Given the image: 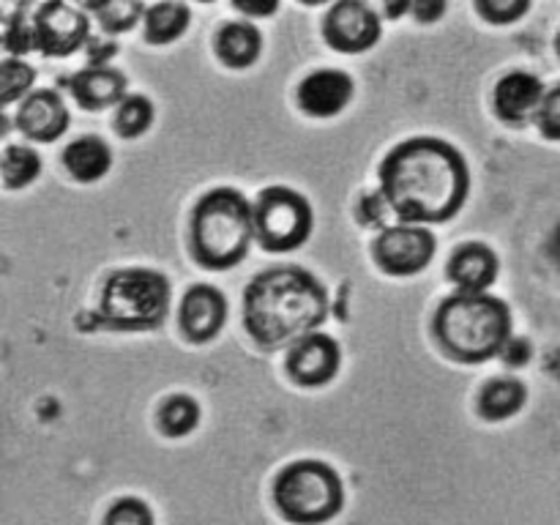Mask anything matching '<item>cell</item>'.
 <instances>
[{"label": "cell", "instance_id": "15", "mask_svg": "<svg viewBox=\"0 0 560 525\" xmlns=\"http://www.w3.org/2000/svg\"><path fill=\"white\" fill-rule=\"evenodd\" d=\"M71 115L55 91H36L25 96L16 113V129L33 142H55L66 135Z\"/></svg>", "mask_w": 560, "mask_h": 525}, {"label": "cell", "instance_id": "5", "mask_svg": "<svg viewBox=\"0 0 560 525\" xmlns=\"http://www.w3.org/2000/svg\"><path fill=\"white\" fill-rule=\"evenodd\" d=\"M170 282L151 268H124L104 282L98 320L115 331H153L167 320Z\"/></svg>", "mask_w": 560, "mask_h": 525}, {"label": "cell", "instance_id": "18", "mask_svg": "<svg viewBox=\"0 0 560 525\" xmlns=\"http://www.w3.org/2000/svg\"><path fill=\"white\" fill-rule=\"evenodd\" d=\"M63 167L80 184L102 180L113 167V151L107 140L96 135H82L63 151Z\"/></svg>", "mask_w": 560, "mask_h": 525}, {"label": "cell", "instance_id": "25", "mask_svg": "<svg viewBox=\"0 0 560 525\" xmlns=\"http://www.w3.org/2000/svg\"><path fill=\"white\" fill-rule=\"evenodd\" d=\"M115 126H118L120 137H142L153 126V104L145 96H124L118 104V115H115Z\"/></svg>", "mask_w": 560, "mask_h": 525}, {"label": "cell", "instance_id": "10", "mask_svg": "<svg viewBox=\"0 0 560 525\" xmlns=\"http://www.w3.org/2000/svg\"><path fill=\"white\" fill-rule=\"evenodd\" d=\"M383 22L375 14V9L361 0H342L331 5L323 22V36L337 52L359 55L375 47L381 42Z\"/></svg>", "mask_w": 560, "mask_h": 525}, {"label": "cell", "instance_id": "7", "mask_svg": "<svg viewBox=\"0 0 560 525\" xmlns=\"http://www.w3.org/2000/svg\"><path fill=\"white\" fill-rule=\"evenodd\" d=\"M255 241L268 252H293L310 241L315 211L301 191L290 186H268L252 206Z\"/></svg>", "mask_w": 560, "mask_h": 525}, {"label": "cell", "instance_id": "22", "mask_svg": "<svg viewBox=\"0 0 560 525\" xmlns=\"http://www.w3.org/2000/svg\"><path fill=\"white\" fill-rule=\"evenodd\" d=\"M42 175V156L27 145H9L0 153V178L9 189H25Z\"/></svg>", "mask_w": 560, "mask_h": 525}, {"label": "cell", "instance_id": "9", "mask_svg": "<svg viewBox=\"0 0 560 525\" xmlns=\"http://www.w3.org/2000/svg\"><path fill=\"white\" fill-rule=\"evenodd\" d=\"M438 252L435 235L419 224H394L375 241V260L392 277H413L432 262Z\"/></svg>", "mask_w": 560, "mask_h": 525}, {"label": "cell", "instance_id": "24", "mask_svg": "<svg viewBox=\"0 0 560 525\" xmlns=\"http://www.w3.org/2000/svg\"><path fill=\"white\" fill-rule=\"evenodd\" d=\"M36 69L20 58L0 60V104H14L31 96Z\"/></svg>", "mask_w": 560, "mask_h": 525}, {"label": "cell", "instance_id": "33", "mask_svg": "<svg viewBox=\"0 0 560 525\" xmlns=\"http://www.w3.org/2000/svg\"><path fill=\"white\" fill-rule=\"evenodd\" d=\"M235 9L244 11V14H249V16H268L279 9V3L277 0H273V3H246V0H238V3H235Z\"/></svg>", "mask_w": 560, "mask_h": 525}, {"label": "cell", "instance_id": "29", "mask_svg": "<svg viewBox=\"0 0 560 525\" xmlns=\"http://www.w3.org/2000/svg\"><path fill=\"white\" fill-rule=\"evenodd\" d=\"M536 124H539V129L545 131L550 140H558L560 137V91L558 88H552V91L545 93V98H541L539 104V113H536Z\"/></svg>", "mask_w": 560, "mask_h": 525}, {"label": "cell", "instance_id": "34", "mask_svg": "<svg viewBox=\"0 0 560 525\" xmlns=\"http://www.w3.org/2000/svg\"><path fill=\"white\" fill-rule=\"evenodd\" d=\"M5 131H9V118H5V115L0 113V137H3Z\"/></svg>", "mask_w": 560, "mask_h": 525}, {"label": "cell", "instance_id": "27", "mask_svg": "<svg viewBox=\"0 0 560 525\" xmlns=\"http://www.w3.org/2000/svg\"><path fill=\"white\" fill-rule=\"evenodd\" d=\"M104 525H153V512L140 498H120L109 506Z\"/></svg>", "mask_w": 560, "mask_h": 525}, {"label": "cell", "instance_id": "17", "mask_svg": "<svg viewBox=\"0 0 560 525\" xmlns=\"http://www.w3.org/2000/svg\"><path fill=\"white\" fill-rule=\"evenodd\" d=\"M71 93L82 109L96 113V109L120 104V98L126 96V77L109 66H93L71 80Z\"/></svg>", "mask_w": 560, "mask_h": 525}, {"label": "cell", "instance_id": "20", "mask_svg": "<svg viewBox=\"0 0 560 525\" xmlns=\"http://www.w3.org/2000/svg\"><path fill=\"white\" fill-rule=\"evenodd\" d=\"M525 399H528V388L517 377H495L481 388L479 397V413L487 421H503L512 419L517 410H523Z\"/></svg>", "mask_w": 560, "mask_h": 525}, {"label": "cell", "instance_id": "12", "mask_svg": "<svg viewBox=\"0 0 560 525\" xmlns=\"http://www.w3.org/2000/svg\"><path fill=\"white\" fill-rule=\"evenodd\" d=\"M353 80L348 71L317 69L306 74L299 85V107L312 118H334L353 98Z\"/></svg>", "mask_w": 560, "mask_h": 525}, {"label": "cell", "instance_id": "4", "mask_svg": "<svg viewBox=\"0 0 560 525\" xmlns=\"http://www.w3.org/2000/svg\"><path fill=\"white\" fill-rule=\"evenodd\" d=\"M255 241L252 202L238 189L206 191L191 211V252L202 268L224 271L238 266Z\"/></svg>", "mask_w": 560, "mask_h": 525}, {"label": "cell", "instance_id": "32", "mask_svg": "<svg viewBox=\"0 0 560 525\" xmlns=\"http://www.w3.org/2000/svg\"><path fill=\"white\" fill-rule=\"evenodd\" d=\"M410 11H413L419 22H435L446 14V3H441V0L427 3V0H421V3H410Z\"/></svg>", "mask_w": 560, "mask_h": 525}, {"label": "cell", "instance_id": "26", "mask_svg": "<svg viewBox=\"0 0 560 525\" xmlns=\"http://www.w3.org/2000/svg\"><path fill=\"white\" fill-rule=\"evenodd\" d=\"M88 9L96 14V20L102 22L107 33L131 31L140 22V16L145 14L142 3H137V0H107V3H91Z\"/></svg>", "mask_w": 560, "mask_h": 525}, {"label": "cell", "instance_id": "2", "mask_svg": "<svg viewBox=\"0 0 560 525\" xmlns=\"http://www.w3.org/2000/svg\"><path fill=\"white\" fill-rule=\"evenodd\" d=\"M328 293L315 273L299 266L257 273L244 293V326L260 348L277 350L320 331Z\"/></svg>", "mask_w": 560, "mask_h": 525}, {"label": "cell", "instance_id": "16", "mask_svg": "<svg viewBox=\"0 0 560 525\" xmlns=\"http://www.w3.org/2000/svg\"><path fill=\"white\" fill-rule=\"evenodd\" d=\"M498 255L479 241L463 244L448 260V277L454 279L459 293H487V288L498 279Z\"/></svg>", "mask_w": 560, "mask_h": 525}, {"label": "cell", "instance_id": "23", "mask_svg": "<svg viewBox=\"0 0 560 525\" xmlns=\"http://www.w3.org/2000/svg\"><path fill=\"white\" fill-rule=\"evenodd\" d=\"M197 424H200V405L189 394H175L159 410V427L170 438L189 435Z\"/></svg>", "mask_w": 560, "mask_h": 525}, {"label": "cell", "instance_id": "28", "mask_svg": "<svg viewBox=\"0 0 560 525\" xmlns=\"http://www.w3.org/2000/svg\"><path fill=\"white\" fill-rule=\"evenodd\" d=\"M530 9L528 0H479V14L487 16L495 25L517 22Z\"/></svg>", "mask_w": 560, "mask_h": 525}, {"label": "cell", "instance_id": "19", "mask_svg": "<svg viewBox=\"0 0 560 525\" xmlns=\"http://www.w3.org/2000/svg\"><path fill=\"white\" fill-rule=\"evenodd\" d=\"M213 47H217L219 60L224 66H230V69H246V66H252L260 58L262 33L249 20L228 22V25L219 27L217 38H213Z\"/></svg>", "mask_w": 560, "mask_h": 525}, {"label": "cell", "instance_id": "11", "mask_svg": "<svg viewBox=\"0 0 560 525\" xmlns=\"http://www.w3.org/2000/svg\"><path fill=\"white\" fill-rule=\"evenodd\" d=\"M339 364H342V350H339L337 339L328 334L315 331L290 345L288 372L301 386H326L337 377Z\"/></svg>", "mask_w": 560, "mask_h": 525}, {"label": "cell", "instance_id": "3", "mask_svg": "<svg viewBox=\"0 0 560 525\" xmlns=\"http://www.w3.org/2000/svg\"><path fill=\"white\" fill-rule=\"evenodd\" d=\"M432 328L448 355L463 364H481L501 355L512 339V312L506 301L490 293H457L443 301Z\"/></svg>", "mask_w": 560, "mask_h": 525}, {"label": "cell", "instance_id": "30", "mask_svg": "<svg viewBox=\"0 0 560 525\" xmlns=\"http://www.w3.org/2000/svg\"><path fill=\"white\" fill-rule=\"evenodd\" d=\"M386 213H388V206L381 195H366L364 200H361V208H359L361 224H383Z\"/></svg>", "mask_w": 560, "mask_h": 525}, {"label": "cell", "instance_id": "1", "mask_svg": "<svg viewBox=\"0 0 560 525\" xmlns=\"http://www.w3.org/2000/svg\"><path fill=\"white\" fill-rule=\"evenodd\" d=\"M468 191V159L438 137H413L381 164V197L402 224L448 222L463 211Z\"/></svg>", "mask_w": 560, "mask_h": 525}, {"label": "cell", "instance_id": "13", "mask_svg": "<svg viewBox=\"0 0 560 525\" xmlns=\"http://www.w3.org/2000/svg\"><path fill=\"white\" fill-rule=\"evenodd\" d=\"M224 320H228V299L222 290L213 284L189 288L184 304H180V328H184L186 339L197 345L211 342L222 331Z\"/></svg>", "mask_w": 560, "mask_h": 525}, {"label": "cell", "instance_id": "14", "mask_svg": "<svg viewBox=\"0 0 560 525\" xmlns=\"http://www.w3.org/2000/svg\"><path fill=\"white\" fill-rule=\"evenodd\" d=\"M545 82L530 71H509L495 85V113L509 126H525L536 118L539 104L545 98Z\"/></svg>", "mask_w": 560, "mask_h": 525}, {"label": "cell", "instance_id": "31", "mask_svg": "<svg viewBox=\"0 0 560 525\" xmlns=\"http://www.w3.org/2000/svg\"><path fill=\"white\" fill-rule=\"evenodd\" d=\"M501 355L509 366H523L525 361L530 359V345L525 342V339H509L506 348L501 350Z\"/></svg>", "mask_w": 560, "mask_h": 525}, {"label": "cell", "instance_id": "21", "mask_svg": "<svg viewBox=\"0 0 560 525\" xmlns=\"http://www.w3.org/2000/svg\"><path fill=\"white\" fill-rule=\"evenodd\" d=\"M191 14L184 3H156L145 9V38L151 44H173L189 31Z\"/></svg>", "mask_w": 560, "mask_h": 525}, {"label": "cell", "instance_id": "6", "mask_svg": "<svg viewBox=\"0 0 560 525\" xmlns=\"http://www.w3.org/2000/svg\"><path fill=\"white\" fill-rule=\"evenodd\" d=\"M273 503L295 525L328 523L345 506L342 476L320 459L290 463L273 481Z\"/></svg>", "mask_w": 560, "mask_h": 525}, {"label": "cell", "instance_id": "8", "mask_svg": "<svg viewBox=\"0 0 560 525\" xmlns=\"http://www.w3.org/2000/svg\"><path fill=\"white\" fill-rule=\"evenodd\" d=\"M91 20L82 9L69 3H42L31 20V42L49 58H66L88 42Z\"/></svg>", "mask_w": 560, "mask_h": 525}]
</instances>
